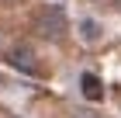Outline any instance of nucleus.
Wrapping results in <instances>:
<instances>
[{
    "label": "nucleus",
    "mask_w": 121,
    "mask_h": 118,
    "mask_svg": "<svg viewBox=\"0 0 121 118\" xmlns=\"http://www.w3.org/2000/svg\"><path fill=\"white\" fill-rule=\"evenodd\" d=\"M80 94L86 101H100L104 97V83L93 76V73H80Z\"/></svg>",
    "instance_id": "7ed1b4c3"
},
{
    "label": "nucleus",
    "mask_w": 121,
    "mask_h": 118,
    "mask_svg": "<svg viewBox=\"0 0 121 118\" xmlns=\"http://www.w3.org/2000/svg\"><path fill=\"white\" fill-rule=\"evenodd\" d=\"M35 28H38L45 38H59V35L66 31V14H62V10H56V7H45V10H38Z\"/></svg>",
    "instance_id": "f257e3e1"
},
{
    "label": "nucleus",
    "mask_w": 121,
    "mask_h": 118,
    "mask_svg": "<svg viewBox=\"0 0 121 118\" xmlns=\"http://www.w3.org/2000/svg\"><path fill=\"white\" fill-rule=\"evenodd\" d=\"M7 63L14 66V70H21V73H38V63H35V52H31L28 45H14L7 52Z\"/></svg>",
    "instance_id": "f03ea898"
},
{
    "label": "nucleus",
    "mask_w": 121,
    "mask_h": 118,
    "mask_svg": "<svg viewBox=\"0 0 121 118\" xmlns=\"http://www.w3.org/2000/svg\"><path fill=\"white\" fill-rule=\"evenodd\" d=\"M80 38H83V42H100V24H97L93 18L80 21Z\"/></svg>",
    "instance_id": "20e7f679"
}]
</instances>
